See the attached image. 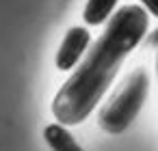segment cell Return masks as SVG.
<instances>
[{"label":"cell","instance_id":"cell-1","mask_svg":"<svg viewBox=\"0 0 158 151\" xmlns=\"http://www.w3.org/2000/svg\"><path fill=\"white\" fill-rule=\"evenodd\" d=\"M147 28L149 15L139 5H126L108 18L106 30L54 95L52 112L59 125H78L95 110L123 61L141 43Z\"/></svg>","mask_w":158,"mask_h":151},{"label":"cell","instance_id":"cell-2","mask_svg":"<svg viewBox=\"0 0 158 151\" xmlns=\"http://www.w3.org/2000/svg\"><path fill=\"white\" fill-rule=\"evenodd\" d=\"M149 91V76L143 67H136L130 71V76L123 80V84L110 95V99L100 110L98 123L108 134H121L130 127L139 110L143 108Z\"/></svg>","mask_w":158,"mask_h":151},{"label":"cell","instance_id":"cell-3","mask_svg":"<svg viewBox=\"0 0 158 151\" xmlns=\"http://www.w3.org/2000/svg\"><path fill=\"white\" fill-rule=\"evenodd\" d=\"M89 43H91V33L87 28H82V26L69 28L61 48H59V52H56V69L72 71L80 63V58L85 56Z\"/></svg>","mask_w":158,"mask_h":151},{"label":"cell","instance_id":"cell-4","mask_svg":"<svg viewBox=\"0 0 158 151\" xmlns=\"http://www.w3.org/2000/svg\"><path fill=\"white\" fill-rule=\"evenodd\" d=\"M46 136V142L52 147V151H82V147L76 142V138L65 129V125H59V123H52L46 127L44 132Z\"/></svg>","mask_w":158,"mask_h":151},{"label":"cell","instance_id":"cell-5","mask_svg":"<svg viewBox=\"0 0 158 151\" xmlns=\"http://www.w3.org/2000/svg\"><path fill=\"white\" fill-rule=\"evenodd\" d=\"M115 7H117V0H89L85 5L82 20L89 26H100L113 15Z\"/></svg>","mask_w":158,"mask_h":151},{"label":"cell","instance_id":"cell-6","mask_svg":"<svg viewBox=\"0 0 158 151\" xmlns=\"http://www.w3.org/2000/svg\"><path fill=\"white\" fill-rule=\"evenodd\" d=\"M141 5L147 9V15H158V0H141Z\"/></svg>","mask_w":158,"mask_h":151}]
</instances>
